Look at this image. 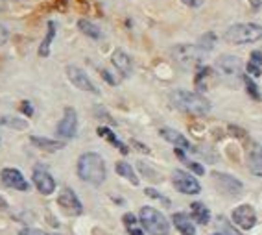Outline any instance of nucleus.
<instances>
[{
    "label": "nucleus",
    "mask_w": 262,
    "mask_h": 235,
    "mask_svg": "<svg viewBox=\"0 0 262 235\" xmlns=\"http://www.w3.org/2000/svg\"><path fill=\"white\" fill-rule=\"evenodd\" d=\"M76 172L83 182L91 185H102L107 178V169H105V161L96 152H85L80 155L78 165H76Z\"/></svg>",
    "instance_id": "f257e3e1"
},
{
    "label": "nucleus",
    "mask_w": 262,
    "mask_h": 235,
    "mask_svg": "<svg viewBox=\"0 0 262 235\" xmlns=\"http://www.w3.org/2000/svg\"><path fill=\"white\" fill-rule=\"evenodd\" d=\"M170 102L173 104V108L188 115H207L211 111V102L203 94L192 93V91L176 89L170 94Z\"/></svg>",
    "instance_id": "f03ea898"
},
{
    "label": "nucleus",
    "mask_w": 262,
    "mask_h": 235,
    "mask_svg": "<svg viewBox=\"0 0 262 235\" xmlns=\"http://www.w3.org/2000/svg\"><path fill=\"white\" fill-rule=\"evenodd\" d=\"M224 37L231 45H249L262 39V26L255 23H240L233 24L225 30Z\"/></svg>",
    "instance_id": "7ed1b4c3"
},
{
    "label": "nucleus",
    "mask_w": 262,
    "mask_h": 235,
    "mask_svg": "<svg viewBox=\"0 0 262 235\" xmlns=\"http://www.w3.org/2000/svg\"><path fill=\"white\" fill-rule=\"evenodd\" d=\"M216 74L220 78L224 84L227 85H238L240 80H244L242 76V62H240V57L236 56H229V54H224L216 60Z\"/></svg>",
    "instance_id": "20e7f679"
},
{
    "label": "nucleus",
    "mask_w": 262,
    "mask_h": 235,
    "mask_svg": "<svg viewBox=\"0 0 262 235\" xmlns=\"http://www.w3.org/2000/svg\"><path fill=\"white\" fill-rule=\"evenodd\" d=\"M139 219H141V224L150 235H168L170 233V222L166 221V217L155 209L151 206L141 207V213H139Z\"/></svg>",
    "instance_id": "39448f33"
},
{
    "label": "nucleus",
    "mask_w": 262,
    "mask_h": 235,
    "mask_svg": "<svg viewBox=\"0 0 262 235\" xmlns=\"http://www.w3.org/2000/svg\"><path fill=\"white\" fill-rule=\"evenodd\" d=\"M170 54H172L173 62L178 63L179 67L192 69V67H196L198 63L202 62L203 50L200 47H196V45H176V47H172Z\"/></svg>",
    "instance_id": "423d86ee"
},
{
    "label": "nucleus",
    "mask_w": 262,
    "mask_h": 235,
    "mask_svg": "<svg viewBox=\"0 0 262 235\" xmlns=\"http://www.w3.org/2000/svg\"><path fill=\"white\" fill-rule=\"evenodd\" d=\"M57 204H59L61 211L65 213V215L78 217V215H81V213H83V204L80 202L78 194H76L71 187L61 189L59 197H57Z\"/></svg>",
    "instance_id": "0eeeda50"
},
{
    "label": "nucleus",
    "mask_w": 262,
    "mask_h": 235,
    "mask_svg": "<svg viewBox=\"0 0 262 235\" xmlns=\"http://www.w3.org/2000/svg\"><path fill=\"white\" fill-rule=\"evenodd\" d=\"M67 78L71 80V84L74 85V87H78L80 91H85V93H93V94H98V87L93 84V80H91L89 76H87V72L83 71V69H80V67L76 65H69L67 67Z\"/></svg>",
    "instance_id": "6e6552de"
},
{
    "label": "nucleus",
    "mask_w": 262,
    "mask_h": 235,
    "mask_svg": "<svg viewBox=\"0 0 262 235\" xmlns=\"http://www.w3.org/2000/svg\"><path fill=\"white\" fill-rule=\"evenodd\" d=\"M172 184L183 194H198L202 191V185H200V182L194 176H190L188 172L179 169L172 172Z\"/></svg>",
    "instance_id": "1a4fd4ad"
},
{
    "label": "nucleus",
    "mask_w": 262,
    "mask_h": 235,
    "mask_svg": "<svg viewBox=\"0 0 262 235\" xmlns=\"http://www.w3.org/2000/svg\"><path fill=\"white\" fill-rule=\"evenodd\" d=\"M76 132H78V113H76L74 108L69 106L63 111V117L57 124L56 133L61 139H72V137H76Z\"/></svg>",
    "instance_id": "9d476101"
},
{
    "label": "nucleus",
    "mask_w": 262,
    "mask_h": 235,
    "mask_svg": "<svg viewBox=\"0 0 262 235\" xmlns=\"http://www.w3.org/2000/svg\"><path fill=\"white\" fill-rule=\"evenodd\" d=\"M212 180H214V185L220 189L222 193L227 194V197H238L242 193V182L236 180L231 174L224 172H212Z\"/></svg>",
    "instance_id": "9b49d317"
},
{
    "label": "nucleus",
    "mask_w": 262,
    "mask_h": 235,
    "mask_svg": "<svg viewBox=\"0 0 262 235\" xmlns=\"http://www.w3.org/2000/svg\"><path fill=\"white\" fill-rule=\"evenodd\" d=\"M0 180L6 187L15 189V191H28L30 189L28 180L24 178V174L17 169H11V167H6V169L0 170Z\"/></svg>",
    "instance_id": "f8f14e48"
},
{
    "label": "nucleus",
    "mask_w": 262,
    "mask_h": 235,
    "mask_svg": "<svg viewBox=\"0 0 262 235\" xmlns=\"http://www.w3.org/2000/svg\"><path fill=\"white\" fill-rule=\"evenodd\" d=\"M32 178H33L35 189H37L41 194H45V197H48V194H52L54 191H56V180L52 178V174L48 172V170L42 169L41 165L33 169Z\"/></svg>",
    "instance_id": "ddd939ff"
},
{
    "label": "nucleus",
    "mask_w": 262,
    "mask_h": 235,
    "mask_svg": "<svg viewBox=\"0 0 262 235\" xmlns=\"http://www.w3.org/2000/svg\"><path fill=\"white\" fill-rule=\"evenodd\" d=\"M233 222L242 230H251L253 226L257 224V213L251 206L242 204V206L234 207L233 211Z\"/></svg>",
    "instance_id": "4468645a"
},
{
    "label": "nucleus",
    "mask_w": 262,
    "mask_h": 235,
    "mask_svg": "<svg viewBox=\"0 0 262 235\" xmlns=\"http://www.w3.org/2000/svg\"><path fill=\"white\" fill-rule=\"evenodd\" d=\"M161 137H163L164 141L172 143L173 146H178V148H183V150H188V152H196V148L188 143V139L183 133H179L178 130H172V128H161Z\"/></svg>",
    "instance_id": "2eb2a0df"
},
{
    "label": "nucleus",
    "mask_w": 262,
    "mask_h": 235,
    "mask_svg": "<svg viewBox=\"0 0 262 235\" xmlns=\"http://www.w3.org/2000/svg\"><path fill=\"white\" fill-rule=\"evenodd\" d=\"M111 63L115 65V69H117V71L120 72V76H124V78H127V76L133 72V62H131V57L127 56L122 48H117V50L113 52Z\"/></svg>",
    "instance_id": "dca6fc26"
},
{
    "label": "nucleus",
    "mask_w": 262,
    "mask_h": 235,
    "mask_svg": "<svg viewBox=\"0 0 262 235\" xmlns=\"http://www.w3.org/2000/svg\"><path fill=\"white\" fill-rule=\"evenodd\" d=\"M30 143L42 152H57L61 148H65V143L59 139H48L42 135H30Z\"/></svg>",
    "instance_id": "f3484780"
},
{
    "label": "nucleus",
    "mask_w": 262,
    "mask_h": 235,
    "mask_svg": "<svg viewBox=\"0 0 262 235\" xmlns=\"http://www.w3.org/2000/svg\"><path fill=\"white\" fill-rule=\"evenodd\" d=\"M172 222L181 235H196V226H194V222L190 221V217L187 213H173Z\"/></svg>",
    "instance_id": "a211bd4d"
},
{
    "label": "nucleus",
    "mask_w": 262,
    "mask_h": 235,
    "mask_svg": "<svg viewBox=\"0 0 262 235\" xmlns=\"http://www.w3.org/2000/svg\"><path fill=\"white\" fill-rule=\"evenodd\" d=\"M248 167L255 176H262V145H255L249 150Z\"/></svg>",
    "instance_id": "6ab92c4d"
},
{
    "label": "nucleus",
    "mask_w": 262,
    "mask_h": 235,
    "mask_svg": "<svg viewBox=\"0 0 262 235\" xmlns=\"http://www.w3.org/2000/svg\"><path fill=\"white\" fill-rule=\"evenodd\" d=\"M0 126H8L13 128V130H26L28 123L23 117H17V115H11V113H4L2 111V106H0Z\"/></svg>",
    "instance_id": "aec40b11"
},
{
    "label": "nucleus",
    "mask_w": 262,
    "mask_h": 235,
    "mask_svg": "<svg viewBox=\"0 0 262 235\" xmlns=\"http://www.w3.org/2000/svg\"><path fill=\"white\" fill-rule=\"evenodd\" d=\"M192 209V219L198 222V224H209V221H211V211H209V207L205 206V204L202 202H194L190 206Z\"/></svg>",
    "instance_id": "412c9836"
},
{
    "label": "nucleus",
    "mask_w": 262,
    "mask_h": 235,
    "mask_svg": "<svg viewBox=\"0 0 262 235\" xmlns=\"http://www.w3.org/2000/svg\"><path fill=\"white\" fill-rule=\"evenodd\" d=\"M56 37V23L50 21L48 23V30H47V35L42 39V43L39 45V56L41 57H47L50 54V47H52V41Z\"/></svg>",
    "instance_id": "4be33fe9"
},
{
    "label": "nucleus",
    "mask_w": 262,
    "mask_h": 235,
    "mask_svg": "<svg viewBox=\"0 0 262 235\" xmlns=\"http://www.w3.org/2000/svg\"><path fill=\"white\" fill-rule=\"evenodd\" d=\"M78 30H80L83 35L91 39H102V30L96 26L94 23H91L89 19H80L78 21Z\"/></svg>",
    "instance_id": "5701e85b"
},
{
    "label": "nucleus",
    "mask_w": 262,
    "mask_h": 235,
    "mask_svg": "<svg viewBox=\"0 0 262 235\" xmlns=\"http://www.w3.org/2000/svg\"><path fill=\"white\" fill-rule=\"evenodd\" d=\"M98 135H100V137H103L105 141H109L113 146H117V148L122 152V154H129V148H127V146L124 145V143H122L120 139H118V137L115 135V133L111 132V130H109V128L100 126V128H98Z\"/></svg>",
    "instance_id": "b1692460"
},
{
    "label": "nucleus",
    "mask_w": 262,
    "mask_h": 235,
    "mask_svg": "<svg viewBox=\"0 0 262 235\" xmlns=\"http://www.w3.org/2000/svg\"><path fill=\"white\" fill-rule=\"evenodd\" d=\"M115 169H117V172L120 174L122 178H126L131 185H139V178H137L135 170H133V167H131L129 163H126V161H118Z\"/></svg>",
    "instance_id": "393cba45"
},
{
    "label": "nucleus",
    "mask_w": 262,
    "mask_h": 235,
    "mask_svg": "<svg viewBox=\"0 0 262 235\" xmlns=\"http://www.w3.org/2000/svg\"><path fill=\"white\" fill-rule=\"evenodd\" d=\"M122 222L126 226V230L129 235H144V231L139 228V222H137V217L133 213H126V215L122 217Z\"/></svg>",
    "instance_id": "a878e982"
},
{
    "label": "nucleus",
    "mask_w": 262,
    "mask_h": 235,
    "mask_svg": "<svg viewBox=\"0 0 262 235\" xmlns=\"http://www.w3.org/2000/svg\"><path fill=\"white\" fill-rule=\"evenodd\" d=\"M244 84H246V91H248V94L251 96L253 100H262V93L258 91V85L253 82V78H249V76H244Z\"/></svg>",
    "instance_id": "bb28decb"
},
{
    "label": "nucleus",
    "mask_w": 262,
    "mask_h": 235,
    "mask_svg": "<svg viewBox=\"0 0 262 235\" xmlns=\"http://www.w3.org/2000/svg\"><path fill=\"white\" fill-rule=\"evenodd\" d=\"M214 43H216V35L212 32H209L200 39V45H198V47L202 48L203 52H211L212 48H214Z\"/></svg>",
    "instance_id": "cd10ccee"
},
{
    "label": "nucleus",
    "mask_w": 262,
    "mask_h": 235,
    "mask_svg": "<svg viewBox=\"0 0 262 235\" xmlns=\"http://www.w3.org/2000/svg\"><path fill=\"white\" fill-rule=\"evenodd\" d=\"M209 76H211V69H209V67H203V69H200V71H198V74H196V87L200 91H205V80L207 78H209Z\"/></svg>",
    "instance_id": "c85d7f7f"
},
{
    "label": "nucleus",
    "mask_w": 262,
    "mask_h": 235,
    "mask_svg": "<svg viewBox=\"0 0 262 235\" xmlns=\"http://www.w3.org/2000/svg\"><path fill=\"white\" fill-rule=\"evenodd\" d=\"M139 167H141V172L144 174V176H148V178L154 180V182H161V174H157L154 169H150L146 163H142V161H141V163H139Z\"/></svg>",
    "instance_id": "c756f323"
},
{
    "label": "nucleus",
    "mask_w": 262,
    "mask_h": 235,
    "mask_svg": "<svg viewBox=\"0 0 262 235\" xmlns=\"http://www.w3.org/2000/svg\"><path fill=\"white\" fill-rule=\"evenodd\" d=\"M218 221H220V226H222V235H242L238 230H234L233 226H231L229 222L225 221L224 217H220Z\"/></svg>",
    "instance_id": "7c9ffc66"
},
{
    "label": "nucleus",
    "mask_w": 262,
    "mask_h": 235,
    "mask_svg": "<svg viewBox=\"0 0 262 235\" xmlns=\"http://www.w3.org/2000/svg\"><path fill=\"white\" fill-rule=\"evenodd\" d=\"M144 193L148 194V197H150V198H157V200H161V202H163V204H166V206H168V204H170V200H168V198H164L163 194H159V193H157V191H155V189H151V187H148V189H146Z\"/></svg>",
    "instance_id": "2f4dec72"
},
{
    "label": "nucleus",
    "mask_w": 262,
    "mask_h": 235,
    "mask_svg": "<svg viewBox=\"0 0 262 235\" xmlns=\"http://www.w3.org/2000/svg\"><path fill=\"white\" fill-rule=\"evenodd\" d=\"M248 72L249 74H253V76H262V67L260 65H257L255 62H249L248 63Z\"/></svg>",
    "instance_id": "473e14b6"
},
{
    "label": "nucleus",
    "mask_w": 262,
    "mask_h": 235,
    "mask_svg": "<svg viewBox=\"0 0 262 235\" xmlns=\"http://www.w3.org/2000/svg\"><path fill=\"white\" fill-rule=\"evenodd\" d=\"M19 235H50V233L39 230V228H24V230L19 231Z\"/></svg>",
    "instance_id": "72a5a7b5"
},
{
    "label": "nucleus",
    "mask_w": 262,
    "mask_h": 235,
    "mask_svg": "<svg viewBox=\"0 0 262 235\" xmlns=\"http://www.w3.org/2000/svg\"><path fill=\"white\" fill-rule=\"evenodd\" d=\"M8 39H10V32L0 24V47H4L6 43H8Z\"/></svg>",
    "instance_id": "f704fd0d"
},
{
    "label": "nucleus",
    "mask_w": 262,
    "mask_h": 235,
    "mask_svg": "<svg viewBox=\"0 0 262 235\" xmlns=\"http://www.w3.org/2000/svg\"><path fill=\"white\" fill-rule=\"evenodd\" d=\"M181 2L188 8H202L205 0H181Z\"/></svg>",
    "instance_id": "c9c22d12"
},
{
    "label": "nucleus",
    "mask_w": 262,
    "mask_h": 235,
    "mask_svg": "<svg viewBox=\"0 0 262 235\" xmlns=\"http://www.w3.org/2000/svg\"><path fill=\"white\" fill-rule=\"evenodd\" d=\"M20 109H23V111L26 113L28 117H32V115H33V108H32V104H30L28 100H24V102L20 104Z\"/></svg>",
    "instance_id": "e433bc0d"
},
{
    "label": "nucleus",
    "mask_w": 262,
    "mask_h": 235,
    "mask_svg": "<svg viewBox=\"0 0 262 235\" xmlns=\"http://www.w3.org/2000/svg\"><path fill=\"white\" fill-rule=\"evenodd\" d=\"M251 62H255L257 65H260V67H262V50L251 52Z\"/></svg>",
    "instance_id": "4c0bfd02"
},
{
    "label": "nucleus",
    "mask_w": 262,
    "mask_h": 235,
    "mask_svg": "<svg viewBox=\"0 0 262 235\" xmlns=\"http://www.w3.org/2000/svg\"><path fill=\"white\" fill-rule=\"evenodd\" d=\"M102 76H103V80L107 82V84H111V85H117V80L111 76V72L109 71H102Z\"/></svg>",
    "instance_id": "58836bf2"
},
{
    "label": "nucleus",
    "mask_w": 262,
    "mask_h": 235,
    "mask_svg": "<svg viewBox=\"0 0 262 235\" xmlns=\"http://www.w3.org/2000/svg\"><path fill=\"white\" fill-rule=\"evenodd\" d=\"M262 6V0H251V8L253 10H258Z\"/></svg>",
    "instance_id": "ea45409f"
},
{
    "label": "nucleus",
    "mask_w": 262,
    "mask_h": 235,
    "mask_svg": "<svg viewBox=\"0 0 262 235\" xmlns=\"http://www.w3.org/2000/svg\"><path fill=\"white\" fill-rule=\"evenodd\" d=\"M6 207H8V202H6L4 198L0 197V209H6Z\"/></svg>",
    "instance_id": "a19ab883"
},
{
    "label": "nucleus",
    "mask_w": 262,
    "mask_h": 235,
    "mask_svg": "<svg viewBox=\"0 0 262 235\" xmlns=\"http://www.w3.org/2000/svg\"><path fill=\"white\" fill-rule=\"evenodd\" d=\"M2 10H4V4H0V11H2Z\"/></svg>",
    "instance_id": "79ce46f5"
},
{
    "label": "nucleus",
    "mask_w": 262,
    "mask_h": 235,
    "mask_svg": "<svg viewBox=\"0 0 262 235\" xmlns=\"http://www.w3.org/2000/svg\"><path fill=\"white\" fill-rule=\"evenodd\" d=\"M212 235H222V233H212Z\"/></svg>",
    "instance_id": "37998d69"
},
{
    "label": "nucleus",
    "mask_w": 262,
    "mask_h": 235,
    "mask_svg": "<svg viewBox=\"0 0 262 235\" xmlns=\"http://www.w3.org/2000/svg\"><path fill=\"white\" fill-rule=\"evenodd\" d=\"M0 143H2V141H0Z\"/></svg>",
    "instance_id": "c03bdc74"
}]
</instances>
